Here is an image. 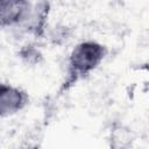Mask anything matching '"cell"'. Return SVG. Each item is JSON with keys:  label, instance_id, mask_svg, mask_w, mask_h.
I'll return each instance as SVG.
<instances>
[{"label": "cell", "instance_id": "obj_2", "mask_svg": "<svg viewBox=\"0 0 149 149\" xmlns=\"http://www.w3.org/2000/svg\"><path fill=\"white\" fill-rule=\"evenodd\" d=\"M33 2L30 1H9L2 0L0 3V21L2 28H12L19 31H24L28 23Z\"/></svg>", "mask_w": 149, "mask_h": 149}, {"label": "cell", "instance_id": "obj_4", "mask_svg": "<svg viewBox=\"0 0 149 149\" xmlns=\"http://www.w3.org/2000/svg\"><path fill=\"white\" fill-rule=\"evenodd\" d=\"M133 136L132 132L123 127L119 126L113 129L111 133V148L112 149H128L132 146Z\"/></svg>", "mask_w": 149, "mask_h": 149}, {"label": "cell", "instance_id": "obj_5", "mask_svg": "<svg viewBox=\"0 0 149 149\" xmlns=\"http://www.w3.org/2000/svg\"><path fill=\"white\" fill-rule=\"evenodd\" d=\"M20 55H21V58L23 61H26L27 63H29V64L37 63L38 62V58L42 56L41 52L38 51V49L34 48L33 45H26V47H23V49L21 50Z\"/></svg>", "mask_w": 149, "mask_h": 149}, {"label": "cell", "instance_id": "obj_1", "mask_svg": "<svg viewBox=\"0 0 149 149\" xmlns=\"http://www.w3.org/2000/svg\"><path fill=\"white\" fill-rule=\"evenodd\" d=\"M107 55L104 44L87 40L78 43L70 52L68 61L69 80L76 81L95 70Z\"/></svg>", "mask_w": 149, "mask_h": 149}, {"label": "cell", "instance_id": "obj_3", "mask_svg": "<svg viewBox=\"0 0 149 149\" xmlns=\"http://www.w3.org/2000/svg\"><path fill=\"white\" fill-rule=\"evenodd\" d=\"M29 102L28 93L21 87L2 83L0 87V114L1 118L12 116L21 112Z\"/></svg>", "mask_w": 149, "mask_h": 149}]
</instances>
